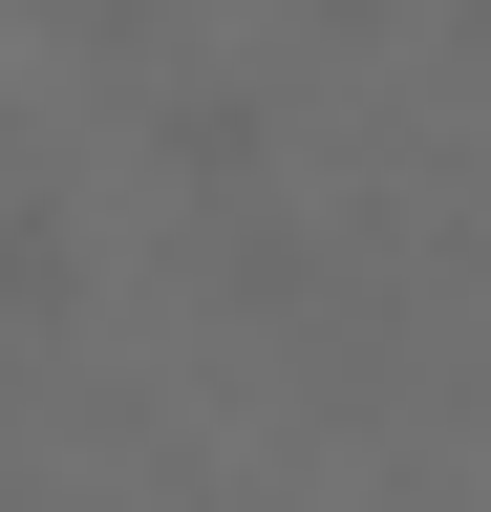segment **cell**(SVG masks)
Segmentation results:
<instances>
[{
    "mask_svg": "<svg viewBox=\"0 0 491 512\" xmlns=\"http://www.w3.org/2000/svg\"><path fill=\"white\" fill-rule=\"evenodd\" d=\"M86 299V214L65 192H0V320H65Z\"/></svg>",
    "mask_w": 491,
    "mask_h": 512,
    "instance_id": "1",
    "label": "cell"
},
{
    "mask_svg": "<svg viewBox=\"0 0 491 512\" xmlns=\"http://www.w3.org/2000/svg\"><path fill=\"white\" fill-rule=\"evenodd\" d=\"M150 150H171V192H257V150H278V128L235 107V86H214V107L171 86V128H150Z\"/></svg>",
    "mask_w": 491,
    "mask_h": 512,
    "instance_id": "2",
    "label": "cell"
},
{
    "mask_svg": "<svg viewBox=\"0 0 491 512\" xmlns=\"http://www.w3.org/2000/svg\"><path fill=\"white\" fill-rule=\"evenodd\" d=\"M299 22H385V0H299Z\"/></svg>",
    "mask_w": 491,
    "mask_h": 512,
    "instance_id": "3",
    "label": "cell"
}]
</instances>
